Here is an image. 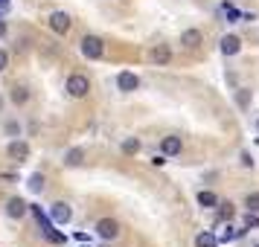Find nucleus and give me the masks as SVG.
<instances>
[{"label":"nucleus","instance_id":"8","mask_svg":"<svg viewBox=\"0 0 259 247\" xmlns=\"http://www.w3.org/2000/svg\"><path fill=\"white\" fill-rule=\"evenodd\" d=\"M26 212H29V204H24L21 198H9L6 201V215H9V218H24Z\"/></svg>","mask_w":259,"mask_h":247},{"label":"nucleus","instance_id":"9","mask_svg":"<svg viewBox=\"0 0 259 247\" xmlns=\"http://www.w3.org/2000/svg\"><path fill=\"white\" fill-rule=\"evenodd\" d=\"M181 149H184L181 137H163V140H160V152H163L166 157H175V154H181Z\"/></svg>","mask_w":259,"mask_h":247},{"label":"nucleus","instance_id":"25","mask_svg":"<svg viewBox=\"0 0 259 247\" xmlns=\"http://www.w3.org/2000/svg\"><path fill=\"white\" fill-rule=\"evenodd\" d=\"M242 235H245V230H233V227H230V230L222 235V241H233V238H242Z\"/></svg>","mask_w":259,"mask_h":247},{"label":"nucleus","instance_id":"5","mask_svg":"<svg viewBox=\"0 0 259 247\" xmlns=\"http://www.w3.org/2000/svg\"><path fill=\"white\" fill-rule=\"evenodd\" d=\"M70 15L67 12H53L50 15V29H53V32H59V35H67V32H70Z\"/></svg>","mask_w":259,"mask_h":247},{"label":"nucleus","instance_id":"6","mask_svg":"<svg viewBox=\"0 0 259 247\" xmlns=\"http://www.w3.org/2000/svg\"><path fill=\"white\" fill-rule=\"evenodd\" d=\"M117 87L122 90V93H134V90L140 87V76H134L131 70H122L117 76Z\"/></svg>","mask_w":259,"mask_h":247},{"label":"nucleus","instance_id":"27","mask_svg":"<svg viewBox=\"0 0 259 247\" xmlns=\"http://www.w3.org/2000/svg\"><path fill=\"white\" fill-rule=\"evenodd\" d=\"M152 163H154V166H163V163H166V154H163V152H160V154H154V157H152Z\"/></svg>","mask_w":259,"mask_h":247},{"label":"nucleus","instance_id":"4","mask_svg":"<svg viewBox=\"0 0 259 247\" xmlns=\"http://www.w3.org/2000/svg\"><path fill=\"white\" fill-rule=\"evenodd\" d=\"M96 235L105 238V241H114V238L119 235V224L114 221V218H102V221L96 224Z\"/></svg>","mask_w":259,"mask_h":247},{"label":"nucleus","instance_id":"7","mask_svg":"<svg viewBox=\"0 0 259 247\" xmlns=\"http://www.w3.org/2000/svg\"><path fill=\"white\" fill-rule=\"evenodd\" d=\"M50 215H53V221H56V224H70L73 210H70V204L59 201V204H53V207H50Z\"/></svg>","mask_w":259,"mask_h":247},{"label":"nucleus","instance_id":"20","mask_svg":"<svg viewBox=\"0 0 259 247\" xmlns=\"http://www.w3.org/2000/svg\"><path fill=\"white\" fill-rule=\"evenodd\" d=\"M219 218H222V221L233 218V204H219Z\"/></svg>","mask_w":259,"mask_h":247},{"label":"nucleus","instance_id":"30","mask_svg":"<svg viewBox=\"0 0 259 247\" xmlns=\"http://www.w3.org/2000/svg\"><path fill=\"white\" fill-rule=\"evenodd\" d=\"M0 111H3V96H0Z\"/></svg>","mask_w":259,"mask_h":247},{"label":"nucleus","instance_id":"3","mask_svg":"<svg viewBox=\"0 0 259 247\" xmlns=\"http://www.w3.org/2000/svg\"><path fill=\"white\" fill-rule=\"evenodd\" d=\"M88 90H91L88 76H82V73H73L70 79H67V93H70L73 99H84V96H88Z\"/></svg>","mask_w":259,"mask_h":247},{"label":"nucleus","instance_id":"23","mask_svg":"<svg viewBox=\"0 0 259 247\" xmlns=\"http://www.w3.org/2000/svg\"><path fill=\"white\" fill-rule=\"evenodd\" d=\"M245 230H259V215L256 212H250V215L245 218Z\"/></svg>","mask_w":259,"mask_h":247},{"label":"nucleus","instance_id":"12","mask_svg":"<svg viewBox=\"0 0 259 247\" xmlns=\"http://www.w3.org/2000/svg\"><path fill=\"white\" fill-rule=\"evenodd\" d=\"M239 50H242V41H239L236 35H224L222 38V53L224 56H236Z\"/></svg>","mask_w":259,"mask_h":247},{"label":"nucleus","instance_id":"13","mask_svg":"<svg viewBox=\"0 0 259 247\" xmlns=\"http://www.w3.org/2000/svg\"><path fill=\"white\" fill-rule=\"evenodd\" d=\"M169 59H172V53H169L166 44H157V47L152 50V61L154 64H169Z\"/></svg>","mask_w":259,"mask_h":247},{"label":"nucleus","instance_id":"11","mask_svg":"<svg viewBox=\"0 0 259 247\" xmlns=\"http://www.w3.org/2000/svg\"><path fill=\"white\" fill-rule=\"evenodd\" d=\"M6 152H9L12 160H26V157H29V145H26L24 140H15V142H9V149H6Z\"/></svg>","mask_w":259,"mask_h":247},{"label":"nucleus","instance_id":"14","mask_svg":"<svg viewBox=\"0 0 259 247\" xmlns=\"http://www.w3.org/2000/svg\"><path fill=\"white\" fill-rule=\"evenodd\" d=\"M9 96H12V102H15V105H26V99H29V90H26L24 84H15V87H12V93H9Z\"/></svg>","mask_w":259,"mask_h":247},{"label":"nucleus","instance_id":"21","mask_svg":"<svg viewBox=\"0 0 259 247\" xmlns=\"http://www.w3.org/2000/svg\"><path fill=\"white\" fill-rule=\"evenodd\" d=\"M29 189H32V192H41V189H44V175H32L29 177Z\"/></svg>","mask_w":259,"mask_h":247},{"label":"nucleus","instance_id":"16","mask_svg":"<svg viewBox=\"0 0 259 247\" xmlns=\"http://www.w3.org/2000/svg\"><path fill=\"white\" fill-rule=\"evenodd\" d=\"M195 247H219V238L212 233H198L195 235Z\"/></svg>","mask_w":259,"mask_h":247},{"label":"nucleus","instance_id":"15","mask_svg":"<svg viewBox=\"0 0 259 247\" xmlns=\"http://www.w3.org/2000/svg\"><path fill=\"white\" fill-rule=\"evenodd\" d=\"M82 160H84L82 149H70V152L64 154V166H82Z\"/></svg>","mask_w":259,"mask_h":247},{"label":"nucleus","instance_id":"10","mask_svg":"<svg viewBox=\"0 0 259 247\" xmlns=\"http://www.w3.org/2000/svg\"><path fill=\"white\" fill-rule=\"evenodd\" d=\"M181 44H184V47H189V50H195V47H201V44H204V35H201L198 29H184Z\"/></svg>","mask_w":259,"mask_h":247},{"label":"nucleus","instance_id":"2","mask_svg":"<svg viewBox=\"0 0 259 247\" xmlns=\"http://www.w3.org/2000/svg\"><path fill=\"white\" fill-rule=\"evenodd\" d=\"M102 53H105V44H102V38H96V35H84L82 38V56L84 59H102Z\"/></svg>","mask_w":259,"mask_h":247},{"label":"nucleus","instance_id":"29","mask_svg":"<svg viewBox=\"0 0 259 247\" xmlns=\"http://www.w3.org/2000/svg\"><path fill=\"white\" fill-rule=\"evenodd\" d=\"M6 35V24H3V21H0V38Z\"/></svg>","mask_w":259,"mask_h":247},{"label":"nucleus","instance_id":"19","mask_svg":"<svg viewBox=\"0 0 259 247\" xmlns=\"http://www.w3.org/2000/svg\"><path fill=\"white\" fill-rule=\"evenodd\" d=\"M245 207H247V212H259V192H250V195H247Z\"/></svg>","mask_w":259,"mask_h":247},{"label":"nucleus","instance_id":"32","mask_svg":"<svg viewBox=\"0 0 259 247\" xmlns=\"http://www.w3.org/2000/svg\"><path fill=\"white\" fill-rule=\"evenodd\" d=\"M256 247H259V244H256Z\"/></svg>","mask_w":259,"mask_h":247},{"label":"nucleus","instance_id":"17","mask_svg":"<svg viewBox=\"0 0 259 247\" xmlns=\"http://www.w3.org/2000/svg\"><path fill=\"white\" fill-rule=\"evenodd\" d=\"M198 204H201V207H207V210H215V207H219V198H215L212 192L204 189V192H198Z\"/></svg>","mask_w":259,"mask_h":247},{"label":"nucleus","instance_id":"1","mask_svg":"<svg viewBox=\"0 0 259 247\" xmlns=\"http://www.w3.org/2000/svg\"><path fill=\"white\" fill-rule=\"evenodd\" d=\"M32 212H35L38 224H41V233H44V238H47V241H53V244H64V241H67V238H64V233L53 230V224L47 221V215L41 212V207H32Z\"/></svg>","mask_w":259,"mask_h":247},{"label":"nucleus","instance_id":"22","mask_svg":"<svg viewBox=\"0 0 259 247\" xmlns=\"http://www.w3.org/2000/svg\"><path fill=\"white\" fill-rule=\"evenodd\" d=\"M236 102H239V108H247L250 105V90H239L236 93Z\"/></svg>","mask_w":259,"mask_h":247},{"label":"nucleus","instance_id":"24","mask_svg":"<svg viewBox=\"0 0 259 247\" xmlns=\"http://www.w3.org/2000/svg\"><path fill=\"white\" fill-rule=\"evenodd\" d=\"M224 12H227V21H230V24H233V21H239V18H242V12H239V9H233L230 3H224Z\"/></svg>","mask_w":259,"mask_h":247},{"label":"nucleus","instance_id":"28","mask_svg":"<svg viewBox=\"0 0 259 247\" xmlns=\"http://www.w3.org/2000/svg\"><path fill=\"white\" fill-rule=\"evenodd\" d=\"M6 64H9V56H6V53L0 50V70H6Z\"/></svg>","mask_w":259,"mask_h":247},{"label":"nucleus","instance_id":"18","mask_svg":"<svg viewBox=\"0 0 259 247\" xmlns=\"http://www.w3.org/2000/svg\"><path fill=\"white\" fill-rule=\"evenodd\" d=\"M122 152L125 154H137L140 152V140H137V137H128V140L122 142Z\"/></svg>","mask_w":259,"mask_h":247},{"label":"nucleus","instance_id":"31","mask_svg":"<svg viewBox=\"0 0 259 247\" xmlns=\"http://www.w3.org/2000/svg\"><path fill=\"white\" fill-rule=\"evenodd\" d=\"M256 128H259V122H256Z\"/></svg>","mask_w":259,"mask_h":247},{"label":"nucleus","instance_id":"26","mask_svg":"<svg viewBox=\"0 0 259 247\" xmlns=\"http://www.w3.org/2000/svg\"><path fill=\"white\" fill-rule=\"evenodd\" d=\"M6 134H21V125H18V122H9V125H6Z\"/></svg>","mask_w":259,"mask_h":247}]
</instances>
